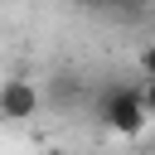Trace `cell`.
Returning <instances> with one entry per match:
<instances>
[{
	"label": "cell",
	"instance_id": "1",
	"mask_svg": "<svg viewBox=\"0 0 155 155\" xmlns=\"http://www.w3.org/2000/svg\"><path fill=\"white\" fill-rule=\"evenodd\" d=\"M92 116L102 121V131L111 136H140L145 131V107H140V87L136 82H107L92 102Z\"/></svg>",
	"mask_w": 155,
	"mask_h": 155
},
{
	"label": "cell",
	"instance_id": "2",
	"mask_svg": "<svg viewBox=\"0 0 155 155\" xmlns=\"http://www.w3.org/2000/svg\"><path fill=\"white\" fill-rule=\"evenodd\" d=\"M39 107H44V92L29 78L15 73L0 82V121H29V116H39Z\"/></svg>",
	"mask_w": 155,
	"mask_h": 155
},
{
	"label": "cell",
	"instance_id": "3",
	"mask_svg": "<svg viewBox=\"0 0 155 155\" xmlns=\"http://www.w3.org/2000/svg\"><path fill=\"white\" fill-rule=\"evenodd\" d=\"M140 107H145V116H155V78L140 82Z\"/></svg>",
	"mask_w": 155,
	"mask_h": 155
},
{
	"label": "cell",
	"instance_id": "4",
	"mask_svg": "<svg viewBox=\"0 0 155 155\" xmlns=\"http://www.w3.org/2000/svg\"><path fill=\"white\" fill-rule=\"evenodd\" d=\"M140 73H145V78H155V44H145V48H140Z\"/></svg>",
	"mask_w": 155,
	"mask_h": 155
},
{
	"label": "cell",
	"instance_id": "5",
	"mask_svg": "<svg viewBox=\"0 0 155 155\" xmlns=\"http://www.w3.org/2000/svg\"><path fill=\"white\" fill-rule=\"evenodd\" d=\"M48 155H68V150H48Z\"/></svg>",
	"mask_w": 155,
	"mask_h": 155
}]
</instances>
